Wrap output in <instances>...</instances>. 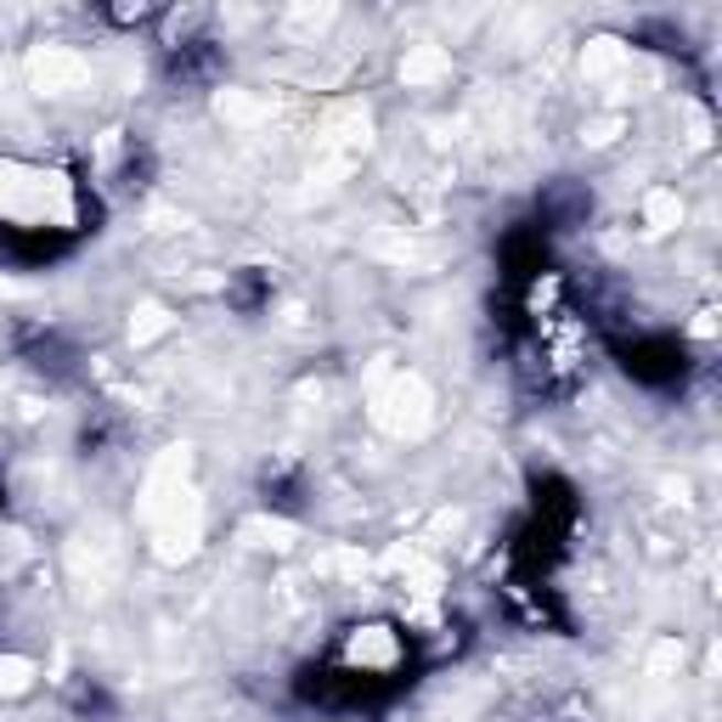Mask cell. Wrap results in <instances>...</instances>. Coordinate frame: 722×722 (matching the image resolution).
<instances>
[{
    "instance_id": "3",
    "label": "cell",
    "mask_w": 722,
    "mask_h": 722,
    "mask_svg": "<svg viewBox=\"0 0 722 722\" xmlns=\"http://www.w3.org/2000/svg\"><path fill=\"white\" fill-rule=\"evenodd\" d=\"M90 79V63L74 52V45H40L29 57V85L40 96H68V90H85Z\"/></svg>"
},
{
    "instance_id": "10",
    "label": "cell",
    "mask_w": 722,
    "mask_h": 722,
    "mask_svg": "<svg viewBox=\"0 0 722 722\" xmlns=\"http://www.w3.org/2000/svg\"><path fill=\"white\" fill-rule=\"evenodd\" d=\"M220 119H231V125H255L260 114H266V103L260 96H249V90H220Z\"/></svg>"
},
{
    "instance_id": "5",
    "label": "cell",
    "mask_w": 722,
    "mask_h": 722,
    "mask_svg": "<svg viewBox=\"0 0 722 722\" xmlns=\"http://www.w3.org/2000/svg\"><path fill=\"white\" fill-rule=\"evenodd\" d=\"M633 63V52L621 40H588V52H582V74L588 79H610V74H621Z\"/></svg>"
},
{
    "instance_id": "11",
    "label": "cell",
    "mask_w": 722,
    "mask_h": 722,
    "mask_svg": "<svg viewBox=\"0 0 722 722\" xmlns=\"http://www.w3.org/2000/svg\"><path fill=\"white\" fill-rule=\"evenodd\" d=\"M34 678H40L34 660H23V655H0V694H23Z\"/></svg>"
},
{
    "instance_id": "9",
    "label": "cell",
    "mask_w": 722,
    "mask_h": 722,
    "mask_svg": "<svg viewBox=\"0 0 722 722\" xmlns=\"http://www.w3.org/2000/svg\"><path fill=\"white\" fill-rule=\"evenodd\" d=\"M244 537L255 542V548H271V553H282V548H294V525H282V519H249L244 525Z\"/></svg>"
},
{
    "instance_id": "2",
    "label": "cell",
    "mask_w": 722,
    "mask_h": 722,
    "mask_svg": "<svg viewBox=\"0 0 722 722\" xmlns=\"http://www.w3.org/2000/svg\"><path fill=\"white\" fill-rule=\"evenodd\" d=\"M0 215H12V220H45V215H57V220H68V215H74L68 181H63V175H45V170H18V164H7V170H0Z\"/></svg>"
},
{
    "instance_id": "12",
    "label": "cell",
    "mask_w": 722,
    "mask_h": 722,
    "mask_svg": "<svg viewBox=\"0 0 722 722\" xmlns=\"http://www.w3.org/2000/svg\"><path fill=\"white\" fill-rule=\"evenodd\" d=\"M621 130H627V114H621V108H615V114H599V119L588 125V148H610Z\"/></svg>"
},
{
    "instance_id": "1",
    "label": "cell",
    "mask_w": 722,
    "mask_h": 722,
    "mask_svg": "<svg viewBox=\"0 0 722 722\" xmlns=\"http://www.w3.org/2000/svg\"><path fill=\"white\" fill-rule=\"evenodd\" d=\"M429 418H435V396H429V384L418 373H396L390 384L373 390V423L384 429V435L418 441L429 429Z\"/></svg>"
},
{
    "instance_id": "8",
    "label": "cell",
    "mask_w": 722,
    "mask_h": 722,
    "mask_svg": "<svg viewBox=\"0 0 722 722\" xmlns=\"http://www.w3.org/2000/svg\"><path fill=\"white\" fill-rule=\"evenodd\" d=\"M351 660H362V666H390V660H396V638L384 633V627H362V633L351 638Z\"/></svg>"
},
{
    "instance_id": "7",
    "label": "cell",
    "mask_w": 722,
    "mask_h": 722,
    "mask_svg": "<svg viewBox=\"0 0 722 722\" xmlns=\"http://www.w3.org/2000/svg\"><path fill=\"white\" fill-rule=\"evenodd\" d=\"M170 327H175L170 305L148 300V305H136V316H130V345H153V340H164Z\"/></svg>"
},
{
    "instance_id": "6",
    "label": "cell",
    "mask_w": 722,
    "mask_h": 722,
    "mask_svg": "<svg viewBox=\"0 0 722 722\" xmlns=\"http://www.w3.org/2000/svg\"><path fill=\"white\" fill-rule=\"evenodd\" d=\"M644 226L649 231H678L683 226V198L671 186H655L649 198H644Z\"/></svg>"
},
{
    "instance_id": "4",
    "label": "cell",
    "mask_w": 722,
    "mask_h": 722,
    "mask_svg": "<svg viewBox=\"0 0 722 722\" xmlns=\"http://www.w3.org/2000/svg\"><path fill=\"white\" fill-rule=\"evenodd\" d=\"M446 74H452V52H446V45H435V40L407 45V57H401V79H407L412 90L435 85V79H446Z\"/></svg>"
}]
</instances>
